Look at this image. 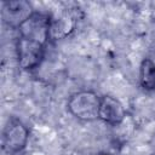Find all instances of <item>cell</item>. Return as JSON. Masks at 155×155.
Here are the masks:
<instances>
[{
	"mask_svg": "<svg viewBox=\"0 0 155 155\" xmlns=\"http://www.w3.org/2000/svg\"><path fill=\"white\" fill-rule=\"evenodd\" d=\"M67 107L69 113L76 119L93 121L99 117L101 97L92 91H79L70 96Z\"/></svg>",
	"mask_w": 155,
	"mask_h": 155,
	"instance_id": "1",
	"label": "cell"
},
{
	"mask_svg": "<svg viewBox=\"0 0 155 155\" xmlns=\"http://www.w3.org/2000/svg\"><path fill=\"white\" fill-rule=\"evenodd\" d=\"M51 33V18L42 12H33L18 28V38L46 46Z\"/></svg>",
	"mask_w": 155,
	"mask_h": 155,
	"instance_id": "2",
	"label": "cell"
},
{
	"mask_svg": "<svg viewBox=\"0 0 155 155\" xmlns=\"http://www.w3.org/2000/svg\"><path fill=\"white\" fill-rule=\"evenodd\" d=\"M29 138L27 126L17 117H10L2 130V149L7 154L21 153Z\"/></svg>",
	"mask_w": 155,
	"mask_h": 155,
	"instance_id": "3",
	"label": "cell"
},
{
	"mask_svg": "<svg viewBox=\"0 0 155 155\" xmlns=\"http://www.w3.org/2000/svg\"><path fill=\"white\" fill-rule=\"evenodd\" d=\"M16 51L19 67L24 70H31L41 63L45 53V45L17 38Z\"/></svg>",
	"mask_w": 155,
	"mask_h": 155,
	"instance_id": "4",
	"label": "cell"
},
{
	"mask_svg": "<svg viewBox=\"0 0 155 155\" xmlns=\"http://www.w3.org/2000/svg\"><path fill=\"white\" fill-rule=\"evenodd\" d=\"M2 19L10 27L19 28V25L33 15L31 5L25 0H12L2 4Z\"/></svg>",
	"mask_w": 155,
	"mask_h": 155,
	"instance_id": "5",
	"label": "cell"
},
{
	"mask_svg": "<svg viewBox=\"0 0 155 155\" xmlns=\"http://www.w3.org/2000/svg\"><path fill=\"white\" fill-rule=\"evenodd\" d=\"M125 116V108L117 99L110 96H104L101 98L99 119L110 125H119L124 121Z\"/></svg>",
	"mask_w": 155,
	"mask_h": 155,
	"instance_id": "6",
	"label": "cell"
},
{
	"mask_svg": "<svg viewBox=\"0 0 155 155\" xmlns=\"http://www.w3.org/2000/svg\"><path fill=\"white\" fill-rule=\"evenodd\" d=\"M139 81L142 87L145 90L155 88V63L149 58L142 61L139 70Z\"/></svg>",
	"mask_w": 155,
	"mask_h": 155,
	"instance_id": "7",
	"label": "cell"
}]
</instances>
